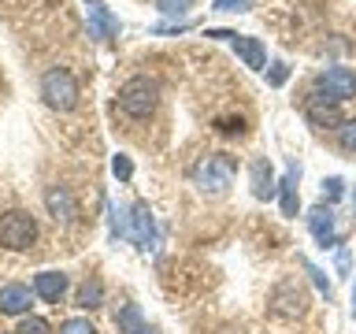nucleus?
Returning a JSON list of instances; mask_svg holds the SVG:
<instances>
[{"instance_id":"obj_1","label":"nucleus","mask_w":356,"mask_h":334,"mask_svg":"<svg viewBox=\"0 0 356 334\" xmlns=\"http://www.w3.org/2000/svg\"><path fill=\"white\" fill-rule=\"evenodd\" d=\"M234 175H238V160H234L230 152H211V156H204V160L193 167V182L200 186V193H208V197L227 193Z\"/></svg>"},{"instance_id":"obj_2","label":"nucleus","mask_w":356,"mask_h":334,"mask_svg":"<svg viewBox=\"0 0 356 334\" xmlns=\"http://www.w3.org/2000/svg\"><path fill=\"white\" fill-rule=\"evenodd\" d=\"M156 104H160V86H156L152 78L138 74V78H130V82H122L119 108L127 111L130 119H149L156 111Z\"/></svg>"},{"instance_id":"obj_3","label":"nucleus","mask_w":356,"mask_h":334,"mask_svg":"<svg viewBox=\"0 0 356 334\" xmlns=\"http://www.w3.org/2000/svg\"><path fill=\"white\" fill-rule=\"evenodd\" d=\"M41 97L44 104L56 108V111H71L78 104V82L67 67H49L41 74Z\"/></svg>"},{"instance_id":"obj_4","label":"nucleus","mask_w":356,"mask_h":334,"mask_svg":"<svg viewBox=\"0 0 356 334\" xmlns=\"http://www.w3.org/2000/svg\"><path fill=\"white\" fill-rule=\"evenodd\" d=\"M38 241V219L30 216V212L22 208H11L0 216V245L4 249H30V245Z\"/></svg>"},{"instance_id":"obj_5","label":"nucleus","mask_w":356,"mask_h":334,"mask_svg":"<svg viewBox=\"0 0 356 334\" xmlns=\"http://www.w3.org/2000/svg\"><path fill=\"white\" fill-rule=\"evenodd\" d=\"M115 230L122 238H130L138 249H156V223H152V212L149 205H134L127 219H111Z\"/></svg>"},{"instance_id":"obj_6","label":"nucleus","mask_w":356,"mask_h":334,"mask_svg":"<svg viewBox=\"0 0 356 334\" xmlns=\"http://www.w3.org/2000/svg\"><path fill=\"white\" fill-rule=\"evenodd\" d=\"M316 93L323 100H334V104H341V100L356 97V74L349 67H327L319 78H316Z\"/></svg>"},{"instance_id":"obj_7","label":"nucleus","mask_w":356,"mask_h":334,"mask_svg":"<svg viewBox=\"0 0 356 334\" xmlns=\"http://www.w3.org/2000/svg\"><path fill=\"white\" fill-rule=\"evenodd\" d=\"M271 312L282 316V319H297L300 312H305V289L297 286V278L278 283V289L271 294Z\"/></svg>"},{"instance_id":"obj_8","label":"nucleus","mask_w":356,"mask_h":334,"mask_svg":"<svg viewBox=\"0 0 356 334\" xmlns=\"http://www.w3.org/2000/svg\"><path fill=\"white\" fill-rule=\"evenodd\" d=\"M308 230L319 241V249H334L338 245V227H334V208L330 205H316L308 212Z\"/></svg>"},{"instance_id":"obj_9","label":"nucleus","mask_w":356,"mask_h":334,"mask_svg":"<svg viewBox=\"0 0 356 334\" xmlns=\"http://www.w3.org/2000/svg\"><path fill=\"white\" fill-rule=\"evenodd\" d=\"M249 186H252V197L256 200H271L278 193V178H275V167L267 156H256L249 164Z\"/></svg>"},{"instance_id":"obj_10","label":"nucleus","mask_w":356,"mask_h":334,"mask_svg":"<svg viewBox=\"0 0 356 334\" xmlns=\"http://www.w3.org/2000/svg\"><path fill=\"white\" fill-rule=\"evenodd\" d=\"M33 305V289L22 286V283H8L0 286V312L4 316H26Z\"/></svg>"},{"instance_id":"obj_11","label":"nucleus","mask_w":356,"mask_h":334,"mask_svg":"<svg viewBox=\"0 0 356 334\" xmlns=\"http://www.w3.org/2000/svg\"><path fill=\"white\" fill-rule=\"evenodd\" d=\"M44 205H49V216L56 223H71L78 216L74 197H71V189H67V186H49V189H44Z\"/></svg>"},{"instance_id":"obj_12","label":"nucleus","mask_w":356,"mask_h":334,"mask_svg":"<svg viewBox=\"0 0 356 334\" xmlns=\"http://www.w3.org/2000/svg\"><path fill=\"white\" fill-rule=\"evenodd\" d=\"M305 116H308V122L312 127H341V111H338V104L334 100H323L319 93H312L308 97V108H305Z\"/></svg>"},{"instance_id":"obj_13","label":"nucleus","mask_w":356,"mask_h":334,"mask_svg":"<svg viewBox=\"0 0 356 334\" xmlns=\"http://www.w3.org/2000/svg\"><path fill=\"white\" fill-rule=\"evenodd\" d=\"M230 45H234V52H238L241 60L252 67V71H264V63H267V49H264V41H260V38H245V33H230Z\"/></svg>"},{"instance_id":"obj_14","label":"nucleus","mask_w":356,"mask_h":334,"mask_svg":"<svg viewBox=\"0 0 356 334\" xmlns=\"http://www.w3.org/2000/svg\"><path fill=\"white\" fill-rule=\"evenodd\" d=\"M33 294L41 301H49V305H56L67 294V275L63 271H38L33 275Z\"/></svg>"},{"instance_id":"obj_15","label":"nucleus","mask_w":356,"mask_h":334,"mask_svg":"<svg viewBox=\"0 0 356 334\" xmlns=\"http://www.w3.org/2000/svg\"><path fill=\"white\" fill-rule=\"evenodd\" d=\"M115 30H119V22H115V15L104 8V0H89V38L104 41V38H111Z\"/></svg>"},{"instance_id":"obj_16","label":"nucleus","mask_w":356,"mask_h":334,"mask_svg":"<svg viewBox=\"0 0 356 334\" xmlns=\"http://www.w3.org/2000/svg\"><path fill=\"white\" fill-rule=\"evenodd\" d=\"M297 182H300V164H289L286 167V178L278 182V197H282V212H286V216H297V208H300Z\"/></svg>"},{"instance_id":"obj_17","label":"nucleus","mask_w":356,"mask_h":334,"mask_svg":"<svg viewBox=\"0 0 356 334\" xmlns=\"http://www.w3.org/2000/svg\"><path fill=\"white\" fill-rule=\"evenodd\" d=\"M78 308H100V301H104V286L97 283V278H89V283L78 286Z\"/></svg>"},{"instance_id":"obj_18","label":"nucleus","mask_w":356,"mask_h":334,"mask_svg":"<svg viewBox=\"0 0 356 334\" xmlns=\"http://www.w3.org/2000/svg\"><path fill=\"white\" fill-rule=\"evenodd\" d=\"M119 331H127V334H138L141 327H145V319H141V308L138 305H127V308H122L119 312Z\"/></svg>"},{"instance_id":"obj_19","label":"nucleus","mask_w":356,"mask_h":334,"mask_svg":"<svg viewBox=\"0 0 356 334\" xmlns=\"http://www.w3.org/2000/svg\"><path fill=\"white\" fill-rule=\"evenodd\" d=\"M338 145L345 152H356V119H345L338 127Z\"/></svg>"},{"instance_id":"obj_20","label":"nucleus","mask_w":356,"mask_h":334,"mask_svg":"<svg viewBox=\"0 0 356 334\" xmlns=\"http://www.w3.org/2000/svg\"><path fill=\"white\" fill-rule=\"evenodd\" d=\"M15 334H52V327H49L41 316H26V319H19Z\"/></svg>"},{"instance_id":"obj_21","label":"nucleus","mask_w":356,"mask_h":334,"mask_svg":"<svg viewBox=\"0 0 356 334\" xmlns=\"http://www.w3.org/2000/svg\"><path fill=\"white\" fill-rule=\"evenodd\" d=\"M60 334H97V327L89 319H82V316H74V319H67V323H60Z\"/></svg>"},{"instance_id":"obj_22","label":"nucleus","mask_w":356,"mask_h":334,"mask_svg":"<svg viewBox=\"0 0 356 334\" xmlns=\"http://www.w3.org/2000/svg\"><path fill=\"white\" fill-rule=\"evenodd\" d=\"M156 8H160L163 15H186V11L193 8V0H156Z\"/></svg>"},{"instance_id":"obj_23","label":"nucleus","mask_w":356,"mask_h":334,"mask_svg":"<svg viewBox=\"0 0 356 334\" xmlns=\"http://www.w3.org/2000/svg\"><path fill=\"white\" fill-rule=\"evenodd\" d=\"M111 171H115V178L119 182H130V175H134V164H130V156H115V160H111Z\"/></svg>"},{"instance_id":"obj_24","label":"nucleus","mask_w":356,"mask_h":334,"mask_svg":"<svg viewBox=\"0 0 356 334\" xmlns=\"http://www.w3.org/2000/svg\"><path fill=\"white\" fill-rule=\"evenodd\" d=\"M286 78H289V67L286 63H271V71H267V86H286Z\"/></svg>"},{"instance_id":"obj_25","label":"nucleus","mask_w":356,"mask_h":334,"mask_svg":"<svg viewBox=\"0 0 356 334\" xmlns=\"http://www.w3.org/2000/svg\"><path fill=\"white\" fill-rule=\"evenodd\" d=\"M345 193V182H341V178H323V197H327V200H338Z\"/></svg>"},{"instance_id":"obj_26","label":"nucleus","mask_w":356,"mask_h":334,"mask_svg":"<svg viewBox=\"0 0 356 334\" xmlns=\"http://www.w3.org/2000/svg\"><path fill=\"white\" fill-rule=\"evenodd\" d=\"M216 11H252V0H216Z\"/></svg>"},{"instance_id":"obj_27","label":"nucleus","mask_w":356,"mask_h":334,"mask_svg":"<svg viewBox=\"0 0 356 334\" xmlns=\"http://www.w3.org/2000/svg\"><path fill=\"white\" fill-rule=\"evenodd\" d=\"M305 267H308V275H312V283H316V286H319V294H327V297H330V283H327V275H323V271H319V267H316V264H305Z\"/></svg>"},{"instance_id":"obj_28","label":"nucleus","mask_w":356,"mask_h":334,"mask_svg":"<svg viewBox=\"0 0 356 334\" xmlns=\"http://www.w3.org/2000/svg\"><path fill=\"white\" fill-rule=\"evenodd\" d=\"M338 271L349 275V249H345V245H338Z\"/></svg>"},{"instance_id":"obj_29","label":"nucleus","mask_w":356,"mask_h":334,"mask_svg":"<svg viewBox=\"0 0 356 334\" xmlns=\"http://www.w3.org/2000/svg\"><path fill=\"white\" fill-rule=\"evenodd\" d=\"M138 334H160V331H156V327H149V323H145V327H141Z\"/></svg>"},{"instance_id":"obj_30","label":"nucleus","mask_w":356,"mask_h":334,"mask_svg":"<svg viewBox=\"0 0 356 334\" xmlns=\"http://www.w3.org/2000/svg\"><path fill=\"white\" fill-rule=\"evenodd\" d=\"M353 312H356V289H353Z\"/></svg>"},{"instance_id":"obj_31","label":"nucleus","mask_w":356,"mask_h":334,"mask_svg":"<svg viewBox=\"0 0 356 334\" xmlns=\"http://www.w3.org/2000/svg\"><path fill=\"white\" fill-rule=\"evenodd\" d=\"M353 208H356V193H353Z\"/></svg>"}]
</instances>
